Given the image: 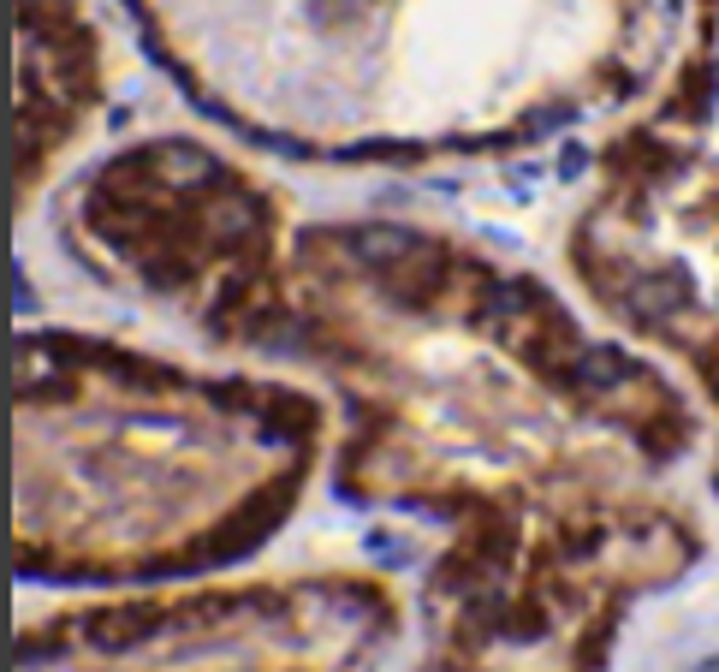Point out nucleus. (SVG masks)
<instances>
[{
	"label": "nucleus",
	"instance_id": "f257e3e1",
	"mask_svg": "<svg viewBox=\"0 0 719 672\" xmlns=\"http://www.w3.org/2000/svg\"><path fill=\"white\" fill-rule=\"evenodd\" d=\"M351 251L369 256V262H392V256L417 251V232H405V227H363V232H351Z\"/></svg>",
	"mask_w": 719,
	"mask_h": 672
},
{
	"label": "nucleus",
	"instance_id": "f03ea898",
	"mask_svg": "<svg viewBox=\"0 0 719 672\" xmlns=\"http://www.w3.org/2000/svg\"><path fill=\"white\" fill-rule=\"evenodd\" d=\"M583 382H589V387H607L612 382V375H619V352H612V345H595V352L589 357H583Z\"/></svg>",
	"mask_w": 719,
	"mask_h": 672
},
{
	"label": "nucleus",
	"instance_id": "7ed1b4c3",
	"mask_svg": "<svg viewBox=\"0 0 719 672\" xmlns=\"http://www.w3.org/2000/svg\"><path fill=\"white\" fill-rule=\"evenodd\" d=\"M583 167H589V150H577V143H565V155H560V179H577Z\"/></svg>",
	"mask_w": 719,
	"mask_h": 672
}]
</instances>
